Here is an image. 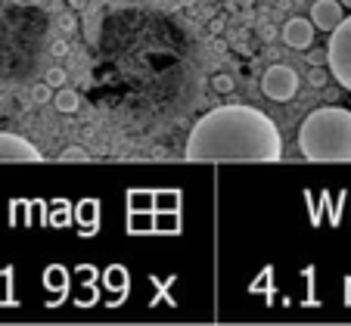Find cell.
Returning <instances> with one entry per match:
<instances>
[{"instance_id":"cell-1","label":"cell","mask_w":351,"mask_h":326,"mask_svg":"<svg viewBox=\"0 0 351 326\" xmlns=\"http://www.w3.org/2000/svg\"><path fill=\"white\" fill-rule=\"evenodd\" d=\"M193 162H277L283 155L280 127L255 106H218L193 125L186 137Z\"/></svg>"},{"instance_id":"cell-2","label":"cell","mask_w":351,"mask_h":326,"mask_svg":"<svg viewBox=\"0 0 351 326\" xmlns=\"http://www.w3.org/2000/svg\"><path fill=\"white\" fill-rule=\"evenodd\" d=\"M298 149L311 162H351V112L342 106L314 109L298 127Z\"/></svg>"},{"instance_id":"cell-3","label":"cell","mask_w":351,"mask_h":326,"mask_svg":"<svg viewBox=\"0 0 351 326\" xmlns=\"http://www.w3.org/2000/svg\"><path fill=\"white\" fill-rule=\"evenodd\" d=\"M326 60H330V72L345 90H351V16L342 19L330 34V47H326Z\"/></svg>"},{"instance_id":"cell-4","label":"cell","mask_w":351,"mask_h":326,"mask_svg":"<svg viewBox=\"0 0 351 326\" xmlns=\"http://www.w3.org/2000/svg\"><path fill=\"white\" fill-rule=\"evenodd\" d=\"M261 90H265L267 100L274 103H289L298 93V75L289 66H271L261 78Z\"/></svg>"},{"instance_id":"cell-5","label":"cell","mask_w":351,"mask_h":326,"mask_svg":"<svg viewBox=\"0 0 351 326\" xmlns=\"http://www.w3.org/2000/svg\"><path fill=\"white\" fill-rule=\"evenodd\" d=\"M40 149L19 134L0 131V162H40Z\"/></svg>"},{"instance_id":"cell-6","label":"cell","mask_w":351,"mask_h":326,"mask_svg":"<svg viewBox=\"0 0 351 326\" xmlns=\"http://www.w3.org/2000/svg\"><path fill=\"white\" fill-rule=\"evenodd\" d=\"M314 22L311 19H289L283 25V40H286V47H292V50H308V47L314 44Z\"/></svg>"},{"instance_id":"cell-7","label":"cell","mask_w":351,"mask_h":326,"mask_svg":"<svg viewBox=\"0 0 351 326\" xmlns=\"http://www.w3.org/2000/svg\"><path fill=\"white\" fill-rule=\"evenodd\" d=\"M342 0H314L311 7V22L317 28H324V32H332V28L339 25V22L345 19L342 16Z\"/></svg>"},{"instance_id":"cell-8","label":"cell","mask_w":351,"mask_h":326,"mask_svg":"<svg viewBox=\"0 0 351 326\" xmlns=\"http://www.w3.org/2000/svg\"><path fill=\"white\" fill-rule=\"evenodd\" d=\"M53 106L60 109V112H75V109H78V93L75 90H60L56 93V100H53Z\"/></svg>"},{"instance_id":"cell-9","label":"cell","mask_w":351,"mask_h":326,"mask_svg":"<svg viewBox=\"0 0 351 326\" xmlns=\"http://www.w3.org/2000/svg\"><path fill=\"white\" fill-rule=\"evenodd\" d=\"M62 159H66V162H84L87 159V149L84 147H69L66 153H62Z\"/></svg>"},{"instance_id":"cell-10","label":"cell","mask_w":351,"mask_h":326,"mask_svg":"<svg viewBox=\"0 0 351 326\" xmlns=\"http://www.w3.org/2000/svg\"><path fill=\"white\" fill-rule=\"evenodd\" d=\"M215 90H218V93H230L233 90L230 75H218V78H215Z\"/></svg>"},{"instance_id":"cell-11","label":"cell","mask_w":351,"mask_h":326,"mask_svg":"<svg viewBox=\"0 0 351 326\" xmlns=\"http://www.w3.org/2000/svg\"><path fill=\"white\" fill-rule=\"evenodd\" d=\"M308 81H311L314 87H324V84H326V72H324L320 66H314V68H311V75H308Z\"/></svg>"},{"instance_id":"cell-12","label":"cell","mask_w":351,"mask_h":326,"mask_svg":"<svg viewBox=\"0 0 351 326\" xmlns=\"http://www.w3.org/2000/svg\"><path fill=\"white\" fill-rule=\"evenodd\" d=\"M32 97H34L38 103H47V100H50V84H47V81H44V84H38V87L32 90Z\"/></svg>"},{"instance_id":"cell-13","label":"cell","mask_w":351,"mask_h":326,"mask_svg":"<svg viewBox=\"0 0 351 326\" xmlns=\"http://www.w3.org/2000/svg\"><path fill=\"white\" fill-rule=\"evenodd\" d=\"M62 81H66L62 68H50V72H47V84H62Z\"/></svg>"},{"instance_id":"cell-14","label":"cell","mask_w":351,"mask_h":326,"mask_svg":"<svg viewBox=\"0 0 351 326\" xmlns=\"http://www.w3.org/2000/svg\"><path fill=\"white\" fill-rule=\"evenodd\" d=\"M342 7H348V10H351V0H342Z\"/></svg>"}]
</instances>
